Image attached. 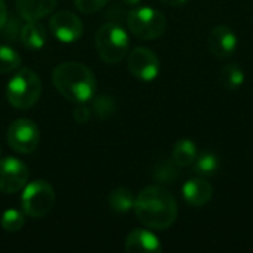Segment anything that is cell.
<instances>
[{"instance_id":"3957f363","label":"cell","mask_w":253,"mask_h":253,"mask_svg":"<svg viewBox=\"0 0 253 253\" xmlns=\"http://www.w3.org/2000/svg\"><path fill=\"white\" fill-rule=\"evenodd\" d=\"M42 93V82L39 76L30 70H19L7 83L6 98L9 104L18 110L31 108L40 98Z\"/></svg>"},{"instance_id":"f1b7e54d","label":"cell","mask_w":253,"mask_h":253,"mask_svg":"<svg viewBox=\"0 0 253 253\" xmlns=\"http://www.w3.org/2000/svg\"><path fill=\"white\" fill-rule=\"evenodd\" d=\"M0 153H1V151H0Z\"/></svg>"},{"instance_id":"4fadbf2b","label":"cell","mask_w":253,"mask_h":253,"mask_svg":"<svg viewBox=\"0 0 253 253\" xmlns=\"http://www.w3.org/2000/svg\"><path fill=\"white\" fill-rule=\"evenodd\" d=\"M182 196L188 205L200 208L211 202L213 196V190H212V185L203 178H193L184 184Z\"/></svg>"},{"instance_id":"7c38bea8","label":"cell","mask_w":253,"mask_h":253,"mask_svg":"<svg viewBox=\"0 0 253 253\" xmlns=\"http://www.w3.org/2000/svg\"><path fill=\"white\" fill-rule=\"evenodd\" d=\"M125 251L127 253H159L162 252V245L151 231L136 228L127 234Z\"/></svg>"},{"instance_id":"d6986e66","label":"cell","mask_w":253,"mask_h":253,"mask_svg":"<svg viewBox=\"0 0 253 253\" xmlns=\"http://www.w3.org/2000/svg\"><path fill=\"white\" fill-rule=\"evenodd\" d=\"M108 203L114 212L126 213L135 206V197H133L132 191H129L126 188H117L110 194Z\"/></svg>"},{"instance_id":"5bb4252c","label":"cell","mask_w":253,"mask_h":253,"mask_svg":"<svg viewBox=\"0 0 253 253\" xmlns=\"http://www.w3.org/2000/svg\"><path fill=\"white\" fill-rule=\"evenodd\" d=\"M16 10L25 21H39L56 7L58 0H15Z\"/></svg>"},{"instance_id":"603a6c76","label":"cell","mask_w":253,"mask_h":253,"mask_svg":"<svg viewBox=\"0 0 253 253\" xmlns=\"http://www.w3.org/2000/svg\"><path fill=\"white\" fill-rule=\"evenodd\" d=\"M114 101L108 96H98L95 98L93 104H92V110L93 113L99 117V119H107L114 113Z\"/></svg>"},{"instance_id":"8992f818","label":"cell","mask_w":253,"mask_h":253,"mask_svg":"<svg viewBox=\"0 0 253 253\" xmlns=\"http://www.w3.org/2000/svg\"><path fill=\"white\" fill-rule=\"evenodd\" d=\"M127 27L133 36L142 40H154L166 31V18L153 7H136L127 13Z\"/></svg>"},{"instance_id":"277c9868","label":"cell","mask_w":253,"mask_h":253,"mask_svg":"<svg viewBox=\"0 0 253 253\" xmlns=\"http://www.w3.org/2000/svg\"><path fill=\"white\" fill-rule=\"evenodd\" d=\"M95 46L104 62L117 64L129 52V36L120 25L107 22L98 28L95 36Z\"/></svg>"},{"instance_id":"cb8c5ba5","label":"cell","mask_w":253,"mask_h":253,"mask_svg":"<svg viewBox=\"0 0 253 253\" xmlns=\"http://www.w3.org/2000/svg\"><path fill=\"white\" fill-rule=\"evenodd\" d=\"M110 0H74L76 7L83 13H95L101 10Z\"/></svg>"},{"instance_id":"9c48e42d","label":"cell","mask_w":253,"mask_h":253,"mask_svg":"<svg viewBox=\"0 0 253 253\" xmlns=\"http://www.w3.org/2000/svg\"><path fill=\"white\" fill-rule=\"evenodd\" d=\"M129 71L142 82H151L159 76L160 61L148 47H135L127 58Z\"/></svg>"},{"instance_id":"7402d4cb","label":"cell","mask_w":253,"mask_h":253,"mask_svg":"<svg viewBox=\"0 0 253 253\" xmlns=\"http://www.w3.org/2000/svg\"><path fill=\"white\" fill-rule=\"evenodd\" d=\"M24 212L16 211V209H7L3 215H1V228L7 233H15L19 231L24 224H25V218H24Z\"/></svg>"},{"instance_id":"2e32d148","label":"cell","mask_w":253,"mask_h":253,"mask_svg":"<svg viewBox=\"0 0 253 253\" xmlns=\"http://www.w3.org/2000/svg\"><path fill=\"white\" fill-rule=\"evenodd\" d=\"M196 159H197V148L191 139H181L176 142V145L172 151V160L179 168L191 166L196 162Z\"/></svg>"},{"instance_id":"6da1fadb","label":"cell","mask_w":253,"mask_h":253,"mask_svg":"<svg viewBox=\"0 0 253 253\" xmlns=\"http://www.w3.org/2000/svg\"><path fill=\"white\" fill-rule=\"evenodd\" d=\"M133 208L139 222L151 230H168L178 218L175 197L160 185L142 190L135 199Z\"/></svg>"},{"instance_id":"e0dca14e","label":"cell","mask_w":253,"mask_h":253,"mask_svg":"<svg viewBox=\"0 0 253 253\" xmlns=\"http://www.w3.org/2000/svg\"><path fill=\"white\" fill-rule=\"evenodd\" d=\"M219 82L225 89L236 90L243 84L245 73L239 64H227L222 67V70L219 73Z\"/></svg>"},{"instance_id":"d4e9b609","label":"cell","mask_w":253,"mask_h":253,"mask_svg":"<svg viewBox=\"0 0 253 253\" xmlns=\"http://www.w3.org/2000/svg\"><path fill=\"white\" fill-rule=\"evenodd\" d=\"M73 117L77 123H87V120L90 119V108L83 105V102H80L76 105L73 111Z\"/></svg>"},{"instance_id":"52a82bcc","label":"cell","mask_w":253,"mask_h":253,"mask_svg":"<svg viewBox=\"0 0 253 253\" xmlns=\"http://www.w3.org/2000/svg\"><path fill=\"white\" fill-rule=\"evenodd\" d=\"M39 127L30 119H16L7 129V144L21 154H31L39 145Z\"/></svg>"},{"instance_id":"ba28073f","label":"cell","mask_w":253,"mask_h":253,"mask_svg":"<svg viewBox=\"0 0 253 253\" xmlns=\"http://www.w3.org/2000/svg\"><path fill=\"white\" fill-rule=\"evenodd\" d=\"M28 181V169L16 157L0 160V191L3 194H15L21 191Z\"/></svg>"},{"instance_id":"8fae6325","label":"cell","mask_w":253,"mask_h":253,"mask_svg":"<svg viewBox=\"0 0 253 253\" xmlns=\"http://www.w3.org/2000/svg\"><path fill=\"white\" fill-rule=\"evenodd\" d=\"M208 46L215 58L225 59L234 53V50L237 47V36L231 27L216 25L209 33Z\"/></svg>"},{"instance_id":"ac0fdd59","label":"cell","mask_w":253,"mask_h":253,"mask_svg":"<svg viewBox=\"0 0 253 253\" xmlns=\"http://www.w3.org/2000/svg\"><path fill=\"white\" fill-rule=\"evenodd\" d=\"M194 172L196 175L202 176V178H208L212 176L218 172L219 169V157L215 153H203L200 156H197L196 162L193 163Z\"/></svg>"},{"instance_id":"7a4b0ae2","label":"cell","mask_w":253,"mask_h":253,"mask_svg":"<svg viewBox=\"0 0 253 253\" xmlns=\"http://www.w3.org/2000/svg\"><path fill=\"white\" fill-rule=\"evenodd\" d=\"M56 90L68 101L86 102L95 96L96 79L89 67L80 62H62L52 74Z\"/></svg>"},{"instance_id":"30bf717a","label":"cell","mask_w":253,"mask_h":253,"mask_svg":"<svg viewBox=\"0 0 253 253\" xmlns=\"http://www.w3.org/2000/svg\"><path fill=\"white\" fill-rule=\"evenodd\" d=\"M50 30L55 37L64 43H73L83 34L82 19L67 10H61L50 18Z\"/></svg>"},{"instance_id":"4316f807","label":"cell","mask_w":253,"mask_h":253,"mask_svg":"<svg viewBox=\"0 0 253 253\" xmlns=\"http://www.w3.org/2000/svg\"><path fill=\"white\" fill-rule=\"evenodd\" d=\"M160 1H163V3H165V4H168V6L181 7V6L187 4V1H188V0H160Z\"/></svg>"},{"instance_id":"5b68a950","label":"cell","mask_w":253,"mask_h":253,"mask_svg":"<svg viewBox=\"0 0 253 253\" xmlns=\"http://www.w3.org/2000/svg\"><path fill=\"white\" fill-rule=\"evenodd\" d=\"M22 190L21 206L27 216L40 219L52 211L55 205V191L49 182L37 179L25 184Z\"/></svg>"},{"instance_id":"83f0119b","label":"cell","mask_w":253,"mask_h":253,"mask_svg":"<svg viewBox=\"0 0 253 253\" xmlns=\"http://www.w3.org/2000/svg\"><path fill=\"white\" fill-rule=\"evenodd\" d=\"M122 1L127 6H138L141 3V0H122Z\"/></svg>"},{"instance_id":"44dd1931","label":"cell","mask_w":253,"mask_h":253,"mask_svg":"<svg viewBox=\"0 0 253 253\" xmlns=\"http://www.w3.org/2000/svg\"><path fill=\"white\" fill-rule=\"evenodd\" d=\"M21 65V56L9 46H0V73L7 74Z\"/></svg>"},{"instance_id":"9a60e30c","label":"cell","mask_w":253,"mask_h":253,"mask_svg":"<svg viewBox=\"0 0 253 253\" xmlns=\"http://www.w3.org/2000/svg\"><path fill=\"white\" fill-rule=\"evenodd\" d=\"M19 39L27 49L37 50L46 44L47 31H46L44 25H42L39 21H27V24L22 25V28H21Z\"/></svg>"},{"instance_id":"484cf974","label":"cell","mask_w":253,"mask_h":253,"mask_svg":"<svg viewBox=\"0 0 253 253\" xmlns=\"http://www.w3.org/2000/svg\"><path fill=\"white\" fill-rule=\"evenodd\" d=\"M6 22H7V6L4 0H0V30L4 28Z\"/></svg>"},{"instance_id":"ffe728a7","label":"cell","mask_w":253,"mask_h":253,"mask_svg":"<svg viewBox=\"0 0 253 253\" xmlns=\"http://www.w3.org/2000/svg\"><path fill=\"white\" fill-rule=\"evenodd\" d=\"M179 166L173 160H162L153 170V176L160 184H173L179 178Z\"/></svg>"}]
</instances>
